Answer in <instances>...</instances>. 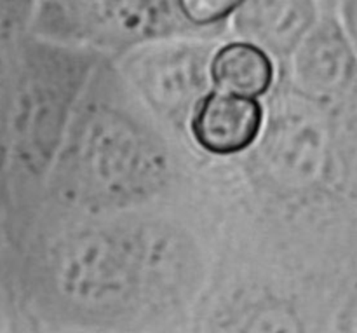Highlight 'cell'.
Listing matches in <instances>:
<instances>
[{
    "mask_svg": "<svg viewBox=\"0 0 357 333\" xmlns=\"http://www.w3.org/2000/svg\"><path fill=\"white\" fill-rule=\"evenodd\" d=\"M63 184L79 198L122 205L145 198L160 184L166 161L145 131L119 114H94L61 157Z\"/></svg>",
    "mask_w": 357,
    "mask_h": 333,
    "instance_id": "cell-1",
    "label": "cell"
},
{
    "mask_svg": "<svg viewBox=\"0 0 357 333\" xmlns=\"http://www.w3.org/2000/svg\"><path fill=\"white\" fill-rule=\"evenodd\" d=\"M58 73L30 72L17 82L6 107V131L28 171H42L51 161L61 131L66 94Z\"/></svg>",
    "mask_w": 357,
    "mask_h": 333,
    "instance_id": "cell-2",
    "label": "cell"
},
{
    "mask_svg": "<svg viewBox=\"0 0 357 333\" xmlns=\"http://www.w3.org/2000/svg\"><path fill=\"white\" fill-rule=\"evenodd\" d=\"M296 75L303 87L323 100H357V52L340 20L317 24L296 54Z\"/></svg>",
    "mask_w": 357,
    "mask_h": 333,
    "instance_id": "cell-3",
    "label": "cell"
},
{
    "mask_svg": "<svg viewBox=\"0 0 357 333\" xmlns=\"http://www.w3.org/2000/svg\"><path fill=\"white\" fill-rule=\"evenodd\" d=\"M131 73L150 101L166 110L197 103L211 77L206 52L195 47L157 49L136 59Z\"/></svg>",
    "mask_w": 357,
    "mask_h": 333,
    "instance_id": "cell-4",
    "label": "cell"
},
{
    "mask_svg": "<svg viewBox=\"0 0 357 333\" xmlns=\"http://www.w3.org/2000/svg\"><path fill=\"white\" fill-rule=\"evenodd\" d=\"M264 126V107L257 98L227 91L206 93L195 103L190 129L206 152L232 156L246 150Z\"/></svg>",
    "mask_w": 357,
    "mask_h": 333,
    "instance_id": "cell-5",
    "label": "cell"
},
{
    "mask_svg": "<svg viewBox=\"0 0 357 333\" xmlns=\"http://www.w3.org/2000/svg\"><path fill=\"white\" fill-rule=\"evenodd\" d=\"M209 75L220 91L258 98L274 82V65L258 45L230 42L211 58Z\"/></svg>",
    "mask_w": 357,
    "mask_h": 333,
    "instance_id": "cell-6",
    "label": "cell"
},
{
    "mask_svg": "<svg viewBox=\"0 0 357 333\" xmlns=\"http://www.w3.org/2000/svg\"><path fill=\"white\" fill-rule=\"evenodd\" d=\"M178 13L195 27H211L222 23L243 9L248 0H174Z\"/></svg>",
    "mask_w": 357,
    "mask_h": 333,
    "instance_id": "cell-7",
    "label": "cell"
},
{
    "mask_svg": "<svg viewBox=\"0 0 357 333\" xmlns=\"http://www.w3.org/2000/svg\"><path fill=\"white\" fill-rule=\"evenodd\" d=\"M33 0H0V42L13 37L28 20Z\"/></svg>",
    "mask_w": 357,
    "mask_h": 333,
    "instance_id": "cell-8",
    "label": "cell"
},
{
    "mask_svg": "<svg viewBox=\"0 0 357 333\" xmlns=\"http://www.w3.org/2000/svg\"><path fill=\"white\" fill-rule=\"evenodd\" d=\"M340 23L357 52V0H338Z\"/></svg>",
    "mask_w": 357,
    "mask_h": 333,
    "instance_id": "cell-9",
    "label": "cell"
}]
</instances>
